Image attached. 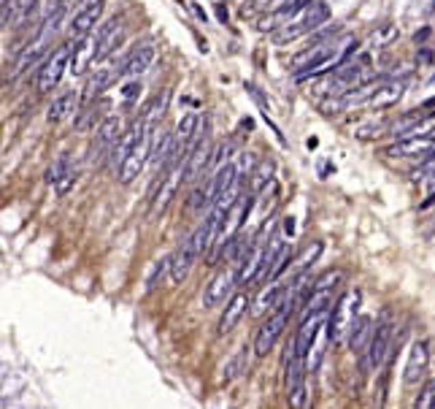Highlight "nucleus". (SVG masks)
Wrapping results in <instances>:
<instances>
[{"label": "nucleus", "instance_id": "nucleus-27", "mask_svg": "<svg viewBox=\"0 0 435 409\" xmlns=\"http://www.w3.org/2000/svg\"><path fill=\"white\" fill-rule=\"evenodd\" d=\"M36 3H38V0H11L8 8H3V25H8L11 19H14V22L27 19L30 11L36 8Z\"/></svg>", "mask_w": 435, "mask_h": 409}, {"label": "nucleus", "instance_id": "nucleus-5", "mask_svg": "<svg viewBox=\"0 0 435 409\" xmlns=\"http://www.w3.org/2000/svg\"><path fill=\"white\" fill-rule=\"evenodd\" d=\"M73 46H76V44L57 46V49H54V52L46 57L44 63H41V68H38V79H36V87H38V92L54 90V87L60 85L62 74H65V71H71V54H73Z\"/></svg>", "mask_w": 435, "mask_h": 409}, {"label": "nucleus", "instance_id": "nucleus-25", "mask_svg": "<svg viewBox=\"0 0 435 409\" xmlns=\"http://www.w3.org/2000/svg\"><path fill=\"white\" fill-rule=\"evenodd\" d=\"M403 92H405V85H403V82H387V79H384V85L379 87V92L373 95V100H371L368 106H373V109H390V106H395V103L403 98Z\"/></svg>", "mask_w": 435, "mask_h": 409}, {"label": "nucleus", "instance_id": "nucleus-15", "mask_svg": "<svg viewBox=\"0 0 435 409\" xmlns=\"http://www.w3.org/2000/svg\"><path fill=\"white\" fill-rule=\"evenodd\" d=\"M427 366H430V344L425 339H416L411 344V353H408V364H405V385H416L419 379H425L427 374Z\"/></svg>", "mask_w": 435, "mask_h": 409}, {"label": "nucleus", "instance_id": "nucleus-18", "mask_svg": "<svg viewBox=\"0 0 435 409\" xmlns=\"http://www.w3.org/2000/svg\"><path fill=\"white\" fill-rule=\"evenodd\" d=\"M262 269H265V250L262 247H252L244 261L238 263V285H252L260 282Z\"/></svg>", "mask_w": 435, "mask_h": 409}, {"label": "nucleus", "instance_id": "nucleus-2", "mask_svg": "<svg viewBox=\"0 0 435 409\" xmlns=\"http://www.w3.org/2000/svg\"><path fill=\"white\" fill-rule=\"evenodd\" d=\"M360 301H362V293L360 290H346L338 301H336V309H333V318H330V342L336 347H344L360 320Z\"/></svg>", "mask_w": 435, "mask_h": 409}, {"label": "nucleus", "instance_id": "nucleus-23", "mask_svg": "<svg viewBox=\"0 0 435 409\" xmlns=\"http://www.w3.org/2000/svg\"><path fill=\"white\" fill-rule=\"evenodd\" d=\"M76 103H79V92L76 90H65L60 92L51 103H49V111H46V120L49 122H60V120H65L73 109H76Z\"/></svg>", "mask_w": 435, "mask_h": 409}, {"label": "nucleus", "instance_id": "nucleus-30", "mask_svg": "<svg viewBox=\"0 0 435 409\" xmlns=\"http://www.w3.org/2000/svg\"><path fill=\"white\" fill-rule=\"evenodd\" d=\"M292 258V252H290V247L284 244L281 250H279V255H276V261H273V266H270V274H268V282L270 279H279L281 274H284V269H287V261Z\"/></svg>", "mask_w": 435, "mask_h": 409}, {"label": "nucleus", "instance_id": "nucleus-35", "mask_svg": "<svg viewBox=\"0 0 435 409\" xmlns=\"http://www.w3.org/2000/svg\"><path fill=\"white\" fill-rule=\"evenodd\" d=\"M138 92H141V85H138V82H130V85H125V90H122V98H125V103H132V100L138 98Z\"/></svg>", "mask_w": 435, "mask_h": 409}, {"label": "nucleus", "instance_id": "nucleus-29", "mask_svg": "<svg viewBox=\"0 0 435 409\" xmlns=\"http://www.w3.org/2000/svg\"><path fill=\"white\" fill-rule=\"evenodd\" d=\"M168 100H171V92H168V90H163L160 95H157V98H154V100H152V106H149V109H146V114H143L149 125H154V122H157V120L165 114V109H168Z\"/></svg>", "mask_w": 435, "mask_h": 409}, {"label": "nucleus", "instance_id": "nucleus-9", "mask_svg": "<svg viewBox=\"0 0 435 409\" xmlns=\"http://www.w3.org/2000/svg\"><path fill=\"white\" fill-rule=\"evenodd\" d=\"M305 374H308V364L303 355H298L295 350L287 358V399L292 407H305Z\"/></svg>", "mask_w": 435, "mask_h": 409}, {"label": "nucleus", "instance_id": "nucleus-32", "mask_svg": "<svg viewBox=\"0 0 435 409\" xmlns=\"http://www.w3.org/2000/svg\"><path fill=\"white\" fill-rule=\"evenodd\" d=\"M270 174H273V163H270V160H262L260 171H255V179H252V192H260L262 187L270 182Z\"/></svg>", "mask_w": 435, "mask_h": 409}, {"label": "nucleus", "instance_id": "nucleus-26", "mask_svg": "<svg viewBox=\"0 0 435 409\" xmlns=\"http://www.w3.org/2000/svg\"><path fill=\"white\" fill-rule=\"evenodd\" d=\"M327 19H330V8H327L325 3H311L301 25H303L305 33H316Z\"/></svg>", "mask_w": 435, "mask_h": 409}, {"label": "nucleus", "instance_id": "nucleus-14", "mask_svg": "<svg viewBox=\"0 0 435 409\" xmlns=\"http://www.w3.org/2000/svg\"><path fill=\"white\" fill-rule=\"evenodd\" d=\"M233 282H238V263H233V269H224V272H219L209 285H206V290H203V307H219L224 298H227V293L233 290Z\"/></svg>", "mask_w": 435, "mask_h": 409}, {"label": "nucleus", "instance_id": "nucleus-19", "mask_svg": "<svg viewBox=\"0 0 435 409\" xmlns=\"http://www.w3.org/2000/svg\"><path fill=\"white\" fill-rule=\"evenodd\" d=\"M95 54H97V38L95 36L79 38L71 54V74H84L89 65H95Z\"/></svg>", "mask_w": 435, "mask_h": 409}, {"label": "nucleus", "instance_id": "nucleus-16", "mask_svg": "<svg viewBox=\"0 0 435 409\" xmlns=\"http://www.w3.org/2000/svg\"><path fill=\"white\" fill-rule=\"evenodd\" d=\"M46 182L54 184L57 195H65L76 184V168L71 163V155H60L49 168H46Z\"/></svg>", "mask_w": 435, "mask_h": 409}, {"label": "nucleus", "instance_id": "nucleus-7", "mask_svg": "<svg viewBox=\"0 0 435 409\" xmlns=\"http://www.w3.org/2000/svg\"><path fill=\"white\" fill-rule=\"evenodd\" d=\"M119 120L117 117H106L103 122H100V128L95 131V141H92V149H89V163L92 166H100L106 157H111L114 155V149H117V144H119Z\"/></svg>", "mask_w": 435, "mask_h": 409}, {"label": "nucleus", "instance_id": "nucleus-13", "mask_svg": "<svg viewBox=\"0 0 435 409\" xmlns=\"http://www.w3.org/2000/svg\"><path fill=\"white\" fill-rule=\"evenodd\" d=\"M119 76H122V71H117V65H100V68H95V71L87 76V82H84L82 103L87 106V103H92L95 98H100V95L108 90Z\"/></svg>", "mask_w": 435, "mask_h": 409}, {"label": "nucleus", "instance_id": "nucleus-28", "mask_svg": "<svg viewBox=\"0 0 435 409\" xmlns=\"http://www.w3.org/2000/svg\"><path fill=\"white\" fill-rule=\"evenodd\" d=\"M246 350H249V347H241V350L224 364V368H222V379H224V382H233L238 374L246 371V361H249V353H246Z\"/></svg>", "mask_w": 435, "mask_h": 409}, {"label": "nucleus", "instance_id": "nucleus-1", "mask_svg": "<svg viewBox=\"0 0 435 409\" xmlns=\"http://www.w3.org/2000/svg\"><path fill=\"white\" fill-rule=\"evenodd\" d=\"M62 16H65V3H54V8H49L44 22L38 25L36 38L25 46L22 54L16 57V74H19V71H27L30 65H36V60L44 54L46 49H49V44H51V38L57 36V30H60V25H62Z\"/></svg>", "mask_w": 435, "mask_h": 409}, {"label": "nucleus", "instance_id": "nucleus-6", "mask_svg": "<svg viewBox=\"0 0 435 409\" xmlns=\"http://www.w3.org/2000/svg\"><path fill=\"white\" fill-rule=\"evenodd\" d=\"M209 160H211V146H209V122H203V128L198 131V136L192 141L187 157H184V182H195L203 177V171H209Z\"/></svg>", "mask_w": 435, "mask_h": 409}, {"label": "nucleus", "instance_id": "nucleus-11", "mask_svg": "<svg viewBox=\"0 0 435 409\" xmlns=\"http://www.w3.org/2000/svg\"><path fill=\"white\" fill-rule=\"evenodd\" d=\"M184 182V160H178L174 168L163 177V182H160V192L157 195H152V209H149V217H160V214H165V209H168V203L174 201L176 190H178V184Z\"/></svg>", "mask_w": 435, "mask_h": 409}, {"label": "nucleus", "instance_id": "nucleus-4", "mask_svg": "<svg viewBox=\"0 0 435 409\" xmlns=\"http://www.w3.org/2000/svg\"><path fill=\"white\" fill-rule=\"evenodd\" d=\"M392 331H395L392 315H390V309H384L379 322H376V331H373V339H371L368 350L362 353L365 371H379L381 364H387V355H390V350H392Z\"/></svg>", "mask_w": 435, "mask_h": 409}, {"label": "nucleus", "instance_id": "nucleus-10", "mask_svg": "<svg viewBox=\"0 0 435 409\" xmlns=\"http://www.w3.org/2000/svg\"><path fill=\"white\" fill-rule=\"evenodd\" d=\"M435 152V131L433 133H414L395 141L392 146L384 149L390 157H430Z\"/></svg>", "mask_w": 435, "mask_h": 409}, {"label": "nucleus", "instance_id": "nucleus-37", "mask_svg": "<svg viewBox=\"0 0 435 409\" xmlns=\"http://www.w3.org/2000/svg\"><path fill=\"white\" fill-rule=\"evenodd\" d=\"M217 16L222 19V22H227V8H224L222 3H217Z\"/></svg>", "mask_w": 435, "mask_h": 409}, {"label": "nucleus", "instance_id": "nucleus-17", "mask_svg": "<svg viewBox=\"0 0 435 409\" xmlns=\"http://www.w3.org/2000/svg\"><path fill=\"white\" fill-rule=\"evenodd\" d=\"M100 14H103V3H95V5H79V11L73 14V19H71V27H68V33H71V38H84L89 30L95 27V22L100 19Z\"/></svg>", "mask_w": 435, "mask_h": 409}, {"label": "nucleus", "instance_id": "nucleus-31", "mask_svg": "<svg viewBox=\"0 0 435 409\" xmlns=\"http://www.w3.org/2000/svg\"><path fill=\"white\" fill-rule=\"evenodd\" d=\"M416 409H435V379H427L425 385H422V393H419V399H416Z\"/></svg>", "mask_w": 435, "mask_h": 409}, {"label": "nucleus", "instance_id": "nucleus-33", "mask_svg": "<svg viewBox=\"0 0 435 409\" xmlns=\"http://www.w3.org/2000/svg\"><path fill=\"white\" fill-rule=\"evenodd\" d=\"M171 272V258H165V261H157L154 266H152V274H149V279H146V290L152 293L154 287H157V282L163 279V274Z\"/></svg>", "mask_w": 435, "mask_h": 409}, {"label": "nucleus", "instance_id": "nucleus-3", "mask_svg": "<svg viewBox=\"0 0 435 409\" xmlns=\"http://www.w3.org/2000/svg\"><path fill=\"white\" fill-rule=\"evenodd\" d=\"M295 307H298V304H292V301L284 296L281 304H279V307L268 315V320L257 328V333H255V353H257L260 358L262 355H268V353L276 347V342L281 339V333H284L287 322H290V318H292Z\"/></svg>", "mask_w": 435, "mask_h": 409}, {"label": "nucleus", "instance_id": "nucleus-40", "mask_svg": "<svg viewBox=\"0 0 435 409\" xmlns=\"http://www.w3.org/2000/svg\"><path fill=\"white\" fill-rule=\"evenodd\" d=\"M427 11H430V14H433V11H435V0H430V5H427Z\"/></svg>", "mask_w": 435, "mask_h": 409}, {"label": "nucleus", "instance_id": "nucleus-20", "mask_svg": "<svg viewBox=\"0 0 435 409\" xmlns=\"http://www.w3.org/2000/svg\"><path fill=\"white\" fill-rule=\"evenodd\" d=\"M252 301H249V296L246 293H235L230 301H227V307H224V312H222V318H219V333H230L235 325H238V320L246 315V307H249Z\"/></svg>", "mask_w": 435, "mask_h": 409}, {"label": "nucleus", "instance_id": "nucleus-21", "mask_svg": "<svg viewBox=\"0 0 435 409\" xmlns=\"http://www.w3.org/2000/svg\"><path fill=\"white\" fill-rule=\"evenodd\" d=\"M284 293H287V287H284V282H279V279H270L268 282V287H262L260 296L255 298V315L262 318L265 312H273L279 304H281V298H284Z\"/></svg>", "mask_w": 435, "mask_h": 409}, {"label": "nucleus", "instance_id": "nucleus-24", "mask_svg": "<svg viewBox=\"0 0 435 409\" xmlns=\"http://www.w3.org/2000/svg\"><path fill=\"white\" fill-rule=\"evenodd\" d=\"M373 331H376V328H373V320L368 318V315H362V318L357 320L351 336H349V347H351L354 353H365L368 344H371V339H373Z\"/></svg>", "mask_w": 435, "mask_h": 409}, {"label": "nucleus", "instance_id": "nucleus-8", "mask_svg": "<svg viewBox=\"0 0 435 409\" xmlns=\"http://www.w3.org/2000/svg\"><path fill=\"white\" fill-rule=\"evenodd\" d=\"M152 146H154V128H149L146 131V136L141 138L135 146H132V152L119 163V182L122 184H130L138 179V174L143 171V166H146V160L152 157Z\"/></svg>", "mask_w": 435, "mask_h": 409}, {"label": "nucleus", "instance_id": "nucleus-38", "mask_svg": "<svg viewBox=\"0 0 435 409\" xmlns=\"http://www.w3.org/2000/svg\"><path fill=\"white\" fill-rule=\"evenodd\" d=\"M430 206H435V192L427 198V201H425V203H422V209H430Z\"/></svg>", "mask_w": 435, "mask_h": 409}, {"label": "nucleus", "instance_id": "nucleus-12", "mask_svg": "<svg viewBox=\"0 0 435 409\" xmlns=\"http://www.w3.org/2000/svg\"><path fill=\"white\" fill-rule=\"evenodd\" d=\"M95 38H97L95 63H103L108 54L117 52V46L125 41V22H122V16H114V19H108L106 25H100V30L95 33Z\"/></svg>", "mask_w": 435, "mask_h": 409}, {"label": "nucleus", "instance_id": "nucleus-36", "mask_svg": "<svg viewBox=\"0 0 435 409\" xmlns=\"http://www.w3.org/2000/svg\"><path fill=\"white\" fill-rule=\"evenodd\" d=\"M360 138H373V136H381V125H368V128H362L360 133H357Z\"/></svg>", "mask_w": 435, "mask_h": 409}, {"label": "nucleus", "instance_id": "nucleus-34", "mask_svg": "<svg viewBox=\"0 0 435 409\" xmlns=\"http://www.w3.org/2000/svg\"><path fill=\"white\" fill-rule=\"evenodd\" d=\"M395 36H397V30H395L392 25H384L379 33H373V44H376V46H387L392 38H395Z\"/></svg>", "mask_w": 435, "mask_h": 409}, {"label": "nucleus", "instance_id": "nucleus-39", "mask_svg": "<svg viewBox=\"0 0 435 409\" xmlns=\"http://www.w3.org/2000/svg\"><path fill=\"white\" fill-rule=\"evenodd\" d=\"M95 3H103V0H82V5H95Z\"/></svg>", "mask_w": 435, "mask_h": 409}, {"label": "nucleus", "instance_id": "nucleus-22", "mask_svg": "<svg viewBox=\"0 0 435 409\" xmlns=\"http://www.w3.org/2000/svg\"><path fill=\"white\" fill-rule=\"evenodd\" d=\"M154 63V44H141L130 52V57L122 65V76H141Z\"/></svg>", "mask_w": 435, "mask_h": 409}]
</instances>
